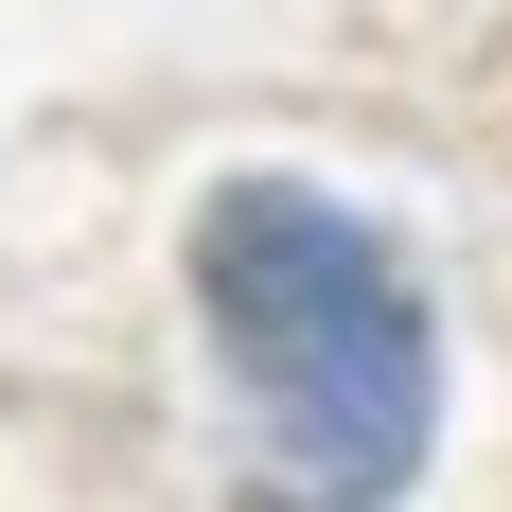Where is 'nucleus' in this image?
Returning <instances> with one entry per match:
<instances>
[{"mask_svg":"<svg viewBox=\"0 0 512 512\" xmlns=\"http://www.w3.org/2000/svg\"><path fill=\"white\" fill-rule=\"evenodd\" d=\"M195 301L248 371V407L283 424V460L336 512L407 495L424 424H442V336H424V283L389 265V230L301 177H230L195 212Z\"/></svg>","mask_w":512,"mask_h":512,"instance_id":"nucleus-1","label":"nucleus"}]
</instances>
